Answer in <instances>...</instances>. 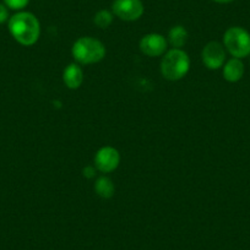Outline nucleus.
Masks as SVG:
<instances>
[{
    "label": "nucleus",
    "instance_id": "1",
    "mask_svg": "<svg viewBox=\"0 0 250 250\" xmlns=\"http://www.w3.org/2000/svg\"><path fill=\"white\" fill-rule=\"evenodd\" d=\"M9 32L20 44L33 45L41 35V23L37 16L28 11H19L14 14L8 22Z\"/></svg>",
    "mask_w": 250,
    "mask_h": 250
},
{
    "label": "nucleus",
    "instance_id": "2",
    "mask_svg": "<svg viewBox=\"0 0 250 250\" xmlns=\"http://www.w3.org/2000/svg\"><path fill=\"white\" fill-rule=\"evenodd\" d=\"M190 70V58L180 48H172L163 54L161 74L169 81L182 80Z\"/></svg>",
    "mask_w": 250,
    "mask_h": 250
},
{
    "label": "nucleus",
    "instance_id": "3",
    "mask_svg": "<svg viewBox=\"0 0 250 250\" xmlns=\"http://www.w3.org/2000/svg\"><path fill=\"white\" fill-rule=\"evenodd\" d=\"M74 59L80 65H90L103 60L105 57V47L100 40L90 37H80L71 48Z\"/></svg>",
    "mask_w": 250,
    "mask_h": 250
},
{
    "label": "nucleus",
    "instance_id": "4",
    "mask_svg": "<svg viewBox=\"0 0 250 250\" xmlns=\"http://www.w3.org/2000/svg\"><path fill=\"white\" fill-rule=\"evenodd\" d=\"M223 44L233 58L248 57L250 54V35L244 28L229 27L223 36Z\"/></svg>",
    "mask_w": 250,
    "mask_h": 250
},
{
    "label": "nucleus",
    "instance_id": "5",
    "mask_svg": "<svg viewBox=\"0 0 250 250\" xmlns=\"http://www.w3.org/2000/svg\"><path fill=\"white\" fill-rule=\"evenodd\" d=\"M112 13L123 21H136L145 13V6L141 0H114Z\"/></svg>",
    "mask_w": 250,
    "mask_h": 250
},
{
    "label": "nucleus",
    "instance_id": "6",
    "mask_svg": "<svg viewBox=\"0 0 250 250\" xmlns=\"http://www.w3.org/2000/svg\"><path fill=\"white\" fill-rule=\"evenodd\" d=\"M95 167L96 169L100 172L104 173H112L118 168L120 163V155L119 151L112 146H103L100 150L96 152L95 155Z\"/></svg>",
    "mask_w": 250,
    "mask_h": 250
},
{
    "label": "nucleus",
    "instance_id": "7",
    "mask_svg": "<svg viewBox=\"0 0 250 250\" xmlns=\"http://www.w3.org/2000/svg\"><path fill=\"white\" fill-rule=\"evenodd\" d=\"M139 47L147 57H161L167 52L168 41L160 33H148L141 38Z\"/></svg>",
    "mask_w": 250,
    "mask_h": 250
},
{
    "label": "nucleus",
    "instance_id": "8",
    "mask_svg": "<svg viewBox=\"0 0 250 250\" xmlns=\"http://www.w3.org/2000/svg\"><path fill=\"white\" fill-rule=\"evenodd\" d=\"M204 65L210 70H217L223 66L226 60V50L221 43L208 42L201 52Z\"/></svg>",
    "mask_w": 250,
    "mask_h": 250
},
{
    "label": "nucleus",
    "instance_id": "9",
    "mask_svg": "<svg viewBox=\"0 0 250 250\" xmlns=\"http://www.w3.org/2000/svg\"><path fill=\"white\" fill-rule=\"evenodd\" d=\"M62 81H64V85L70 90H76L80 87L83 83V71L80 64L78 62L69 64L62 73Z\"/></svg>",
    "mask_w": 250,
    "mask_h": 250
},
{
    "label": "nucleus",
    "instance_id": "10",
    "mask_svg": "<svg viewBox=\"0 0 250 250\" xmlns=\"http://www.w3.org/2000/svg\"><path fill=\"white\" fill-rule=\"evenodd\" d=\"M244 75V64L238 58H232L223 65V78L228 83H237Z\"/></svg>",
    "mask_w": 250,
    "mask_h": 250
},
{
    "label": "nucleus",
    "instance_id": "11",
    "mask_svg": "<svg viewBox=\"0 0 250 250\" xmlns=\"http://www.w3.org/2000/svg\"><path fill=\"white\" fill-rule=\"evenodd\" d=\"M95 191L100 198L110 199L114 195L115 187L110 178L105 177V175H101V177H98L96 179Z\"/></svg>",
    "mask_w": 250,
    "mask_h": 250
},
{
    "label": "nucleus",
    "instance_id": "12",
    "mask_svg": "<svg viewBox=\"0 0 250 250\" xmlns=\"http://www.w3.org/2000/svg\"><path fill=\"white\" fill-rule=\"evenodd\" d=\"M167 41L173 48H180L182 49V47H184L188 41L187 28L182 25L173 26L169 32H168Z\"/></svg>",
    "mask_w": 250,
    "mask_h": 250
},
{
    "label": "nucleus",
    "instance_id": "13",
    "mask_svg": "<svg viewBox=\"0 0 250 250\" xmlns=\"http://www.w3.org/2000/svg\"><path fill=\"white\" fill-rule=\"evenodd\" d=\"M114 19V14L112 11L107 10V9H102V10L97 11L93 18V22L97 27L100 28H108L113 22Z\"/></svg>",
    "mask_w": 250,
    "mask_h": 250
},
{
    "label": "nucleus",
    "instance_id": "14",
    "mask_svg": "<svg viewBox=\"0 0 250 250\" xmlns=\"http://www.w3.org/2000/svg\"><path fill=\"white\" fill-rule=\"evenodd\" d=\"M4 4L8 6V9H11V10L21 11L22 9H25L26 6L28 5L30 0H3Z\"/></svg>",
    "mask_w": 250,
    "mask_h": 250
},
{
    "label": "nucleus",
    "instance_id": "15",
    "mask_svg": "<svg viewBox=\"0 0 250 250\" xmlns=\"http://www.w3.org/2000/svg\"><path fill=\"white\" fill-rule=\"evenodd\" d=\"M9 9L5 4L0 3V23H4L9 20Z\"/></svg>",
    "mask_w": 250,
    "mask_h": 250
},
{
    "label": "nucleus",
    "instance_id": "16",
    "mask_svg": "<svg viewBox=\"0 0 250 250\" xmlns=\"http://www.w3.org/2000/svg\"><path fill=\"white\" fill-rule=\"evenodd\" d=\"M96 167L95 166H86L85 168L83 169V174L85 178H88V179H91V178H95L96 177Z\"/></svg>",
    "mask_w": 250,
    "mask_h": 250
},
{
    "label": "nucleus",
    "instance_id": "17",
    "mask_svg": "<svg viewBox=\"0 0 250 250\" xmlns=\"http://www.w3.org/2000/svg\"><path fill=\"white\" fill-rule=\"evenodd\" d=\"M215 3L217 4H228V3H232L233 0H212Z\"/></svg>",
    "mask_w": 250,
    "mask_h": 250
}]
</instances>
